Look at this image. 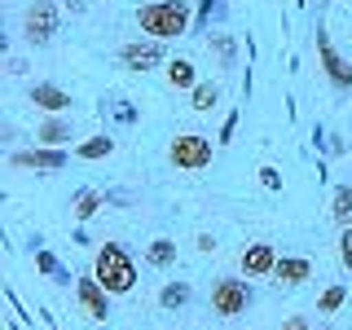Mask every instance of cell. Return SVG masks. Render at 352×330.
<instances>
[{
    "instance_id": "obj_1",
    "label": "cell",
    "mask_w": 352,
    "mask_h": 330,
    "mask_svg": "<svg viewBox=\"0 0 352 330\" xmlns=\"http://www.w3.org/2000/svg\"><path fill=\"white\" fill-rule=\"evenodd\" d=\"M190 5L185 0H146V5L137 9V22L141 31H146L150 40H176L185 36V27H190Z\"/></svg>"
},
{
    "instance_id": "obj_2",
    "label": "cell",
    "mask_w": 352,
    "mask_h": 330,
    "mask_svg": "<svg viewBox=\"0 0 352 330\" xmlns=\"http://www.w3.org/2000/svg\"><path fill=\"white\" fill-rule=\"evenodd\" d=\"M93 278L102 282L110 295H128L132 286H137V264H132V256L119 247V242H106V247L93 256Z\"/></svg>"
},
{
    "instance_id": "obj_3",
    "label": "cell",
    "mask_w": 352,
    "mask_h": 330,
    "mask_svg": "<svg viewBox=\"0 0 352 330\" xmlns=\"http://www.w3.org/2000/svg\"><path fill=\"white\" fill-rule=\"evenodd\" d=\"M247 308H251V278H216V286H212L216 317H242Z\"/></svg>"
},
{
    "instance_id": "obj_4",
    "label": "cell",
    "mask_w": 352,
    "mask_h": 330,
    "mask_svg": "<svg viewBox=\"0 0 352 330\" xmlns=\"http://www.w3.org/2000/svg\"><path fill=\"white\" fill-rule=\"evenodd\" d=\"M22 36H27V44H36V49L53 44V36H58V5L53 0H31L27 14H22Z\"/></svg>"
},
{
    "instance_id": "obj_5",
    "label": "cell",
    "mask_w": 352,
    "mask_h": 330,
    "mask_svg": "<svg viewBox=\"0 0 352 330\" xmlns=\"http://www.w3.org/2000/svg\"><path fill=\"white\" fill-rule=\"evenodd\" d=\"M168 159H172V168H181V172H203L207 163H212V137H203V132H185V137L172 141Z\"/></svg>"
},
{
    "instance_id": "obj_6",
    "label": "cell",
    "mask_w": 352,
    "mask_h": 330,
    "mask_svg": "<svg viewBox=\"0 0 352 330\" xmlns=\"http://www.w3.org/2000/svg\"><path fill=\"white\" fill-rule=\"evenodd\" d=\"M75 304H80L84 322H106L110 317V291L93 278V273H84V278L75 282Z\"/></svg>"
},
{
    "instance_id": "obj_7",
    "label": "cell",
    "mask_w": 352,
    "mask_h": 330,
    "mask_svg": "<svg viewBox=\"0 0 352 330\" xmlns=\"http://www.w3.org/2000/svg\"><path fill=\"white\" fill-rule=\"evenodd\" d=\"M119 62H124L128 71L146 75L154 66H163V40H132V44L119 49Z\"/></svg>"
},
{
    "instance_id": "obj_8",
    "label": "cell",
    "mask_w": 352,
    "mask_h": 330,
    "mask_svg": "<svg viewBox=\"0 0 352 330\" xmlns=\"http://www.w3.org/2000/svg\"><path fill=\"white\" fill-rule=\"evenodd\" d=\"M313 36H317V58H322L326 75H330V84H335V88H352V62H344V58L335 53V44H330L326 27H317Z\"/></svg>"
},
{
    "instance_id": "obj_9",
    "label": "cell",
    "mask_w": 352,
    "mask_h": 330,
    "mask_svg": "<svg viewBox=\"0 0 352 330\" xmlns=\"http://www.w3.org/2000/svg\"><path fill=\"white\" fill-rule=\"evenodd\" d=\"M273 264H278L273 242H251V247L242 251L238 269H242V278H273Z\"/></svg>"
},
{
    "instance_id": "obj_10",
    "label": "cell",
    "mask_w": 352,
    "mask_h": 330,
    "mask_svg": "<svg viewBox=\"0 0 352 330\" xmlns=\"http://www.w3.org/2000/svg\"><path fill=\"white\" fill-rule=\"evenodd\" d=\"M14 168H44V172H62L66 168V150L58 146H36V150H18Z\"/></svg>"
},
{
    "instance_id": "obj_11",
    "label": "cell",
    "mask_w": 352,
    "mask_h": 330,
    "mask_svg": "<svg viewBox=\"0 0 352 330\" xmlns=\"http://www.w3.org/2000/svg\"><path fill=\"white\" fill-rule=\"evenodd\" d=\"M308 278H313V264L304 256H278V264H273V282L278 286H304Z\"/></svg>"
},
{
    "instance_id": "obj_12",
    "label": "cell",
    "mask_w": 352,
    "mask_h": 330,
    "mask_svg": "<svg viewBox=\"0 0 352 330\" xmlns=\"http://www.w3.org/2000/svg\"><path fill=\"white\" fill-rule=\"evenodd\" d=\"M31 106L49 110V115H62V110H71V93L58 88V84H36L31 88Z\"/></svg>"
},
{
    "instance_id": "obj_13",
    "label": "cell",
    "mask_w": 352,
    "mask_h": 330,
    "mask_svg": "<svg viewBox=\"0 0 352 330\" xmlns=\"http://www.w3.org/2000/svg\"><path fill=\"white\" fill-rule=\"evenodd\" d=\"M330 220L339 229H352V185H335V194H330Z\"/></svg>"
},
{
    "instance_id": "obj_14",
    "label": "cell",
    "mask_w": 352,
    "mask_h": 330,
    "mask_svg": "<svg viewBox=\"0 0 352 330\" xmlns=\"http://www.w3.org/2000/svg\"><path fill=\"white\" fill-rule=\"evenodd\" d=\"M216 102H220V84H216V80H203V84L190 88V106L198 110V115H207Z\"/></svg>"
},
{
    "instance_id": "obj_15",
    "label": "cell",
    "mask_w": 352,
    "mask_h": 330,
    "mask_svg": "<svg viewBox=\"0 0 352 330\" xmlns=\"http://www.w3.org/2000/svg\"><path fill=\"white\" fill-rule=\"evenodd\" d=\"M36 141L40 146H66V141H71V124H66V119H49V124L36 128Z\"/></svg>"
},
{
    "instance_id": "obj_16",
    "label": "cell",
    "mask_w": 352,
    "mask_h": 330,
    "mask_svg": "<svg viewBox=\"0 0 352 330\" xmlns=\"http://www.w3.org/2000/svg\"><path fill=\"white\" fill-rule=\"evenodd\" d=\"M168 84H172V88H194V84H198L194 62H190V58H172V62H168Z\"/></svg>"
},
{
    "instance_id": "obj_17",
    "label": "cell",
    "mask_w": 352,
    "mask_h": 330,
    "mask_svg": "<svg viewBox=\"0 0 352 330\" xmlns=\"http://www.w3.org/2000/svg\"><path fill=\"white\" fill-rule=\"evenodd\" d=\"M146 260L154 264V269H172V264H176V242L172 238H154L146 247Z\"/></svg>"
},
{
    "instance_id": "obj_18",
    "label": "cell",
    "mask_w": 352,
    "mask_h": 330,
    "mask_svg": "<svg viewBox=\"0 0 352 330\" xmlns=\"http://www.w3.org/2000/svg\"><path fill=\"white\" fill-rule=\"evenodd\" d=\"M159 304L163 308H185V304H190V282H168L159 291Z\"/></svg>"
},
{
    "instance_id": "obj_19",
    "label": "cell",
    "mask_w": 352,
    "mask_h": 330,
    "mask_svg": "<svg viewBox=\"0 0 352 330\" xmlns=\"http://www.w3.org/2000/svg\"><path fill=\"white\" fill-rule=\"evenodd\" d=\"M75 154H80V159H106V154H115V141L110 137H88V141L75 146Z\"/></svg>"
},
{
    "instance_id": "obj_20",
    "label": "cell",
    "mask_w": 352,
    "mask_h": 330,
    "mask_svg": "<svg viewBox=\"0 0 352 330\" xmlns=\"http://www.w3.org/2000/svg\"><path fill=\"white\" fill-rule=\"evenodd\" d=\"M97 207H102V194H97V190H84L80 198H75V220H80V225H84V220H93Z\"/></svg>"
},
{
    "instance_id": "obj_21",
    "label": "cell",
    "mask_w": 352,
    "mask_h": 330,
    "mask_svg": "<svg viewBox=\"0 0 352 330\" xmlns=\"http://www.w3.org/2000/svg\"><path fill=\"white\" fill-rule=\"evenodd\" d=\"M344 300H348V286H330V291L322 295V304H317V313H322V317H335L339 308H344Z\"/></svg>"
},
{
    "instance_id": "obj_22",
    "label": "cell",
    "mask_w": 352,
    "mask_h": 330,
    "mask_svg": "<svg viewBox=\"0 0 352 330\" xmlns=\"http://www.w3.org/2000/svg\"><path fill=\"white\" fill-rule=\"evenodd\" d=\"M212 49H216L220 66H225V71H234V58H238V44H234V36H212Z\"/></svg>"
},
{
    "instance_id": "obj_23",
    "label": "cell",
    "mask_w": 352,
    "mask_h": 330,
    "mask_svg": "<svg viewBox=\"0 0 352 330\" xmlns=\"http://www.w3.org/2000/svg\"><path fill=\"white\" fill-rule=\"evenodd\" d=\"M36 264H40V273H53L58 282H71V273H62V269H58V260H53L49 251H36Z\"/></svg>"
},
{
    "instance_id": "obj_24",
    "label": "cell",
    "mask_w": 352,
    "mask_h": 330,
    "mask_svg": "<svg viewBox=\"0 0 352 330\" xmlns=\"http://www.w3.org/2000/svg\"><path fill=\"white\" fill-rule=\"evenodd\" d=\"M339 264L352 273V229H344V238H339Z\"/></svg>"
},
{
    "instance_id": "obj_25",
    "label": "cell",
    "mask_w": 352,
    "mask_h": 330,
    "mask_svg": "<svg viewBox=\"0 0 352 330\" xmlns=\"http://www.w3.org/2000/svg\"><path fill=\"white\" fill-rule=\"evenodd\" d=\"M260 185L264 190H282V172L278 168H260Z\"/></svg>"
},
{
    "instance_id": "obj_26",
    "label": "cell",
    "mask_w": 352,
    "mask_h": 330,
    "mask_svg": "<svg viewBox=\"0 0 352 330\" xmlns=\"http://www.w3.org/2000/svg\"><path fill=\"white\" fill-rule=\"evenodd\" d=\"M282 330H313V326H308V317H286Z\"/></svg>"
},
{
    "instance_id": "obj_27",
    "label": "cell",
    "mask_w": 352,
    "mask_h": 330,
    "mask_svg": "<svg viewBox=\"0 0 352 330\" xmlns=\"http://www.w3.org/2000/svg\"><path fill=\"white\" fill-rule=\"evenodd\" d=\"M212 9H216V0H203V5H198V27H203V22L212 18Z\"/></svg>"
},
{
    "instance_id": "obj_28",
    "label": "cell",
    "mask_w": 352,
    "mask_h": 330,
    "mask_svg": "<svg viewBox=\"0 0 352 330\" xmlns=\"http://www.w3.org/2000/svg\"><path fill=\"white\" fill-rule=\"evenodd\" d=\"M234 128H238V115H229V119H225V128H220V141L234 137Z\"/></svg>"
},
{
    "instance_id": "obj_29",
    "label": "cell",
    "mask_w": 352,
    "mask_h": 330,
    "mask_svg": "<svg viewBox=\"0 0 352 330\" xmlns=\"http://www.w3.org/2000/svg\"><path fill=\"white\" fill-rule=\"evenodd\" d=\"M198 251H216V238L212 234H198Z\"/></svg>"
},
{
    "instance_id": "obj_30",
    "label": "cell",
    "mask_w": 352,
    "mask_h": 330,
    "mask_svg": "<svg viewBox=\"0 0 352 330\" xmlns=\"http://www.w3.org/2000/svg\"><path fill=\"white\" fill-rule=\"evenodd\" d=\"M66 9H71V14H84V0H66Z\"/></svg>"
}]
</instances>
